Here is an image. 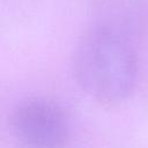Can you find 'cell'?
<instances>
[{
  "label": "cell",
  "instance_id": "cell-1",
  "mask_svg": "<svg viewBox=\"0 0 148 148\" xmlns=\"http://www.w3.org/2000/svg\"><path fill=\"white\" fill-rule=\"evenodd\" d=\"M74 64L79 84L98 102H121L135 87L136 54L128 40L109 27L94 28L82 37Z\"/></svg>",
  "mask_w": 148,
  "mask_h": 148
},
{
  "label": "cell",
  "instance_id": "cell-2",
  "mask_svg": "<svg viewBox=\"0 0 148 148\" xmlns=\"http://www.w3.org/2000/svg\"><path fill=\"white\" fill-rule=\"evenodd\" d=\"M9 127L15 138L34 147L62 146L71 132L65 110L45 98H31L16 105L9 117Z\"/></svg>",
  "mask_w": 148,
  "mask_h": 148
}]
</instances>
